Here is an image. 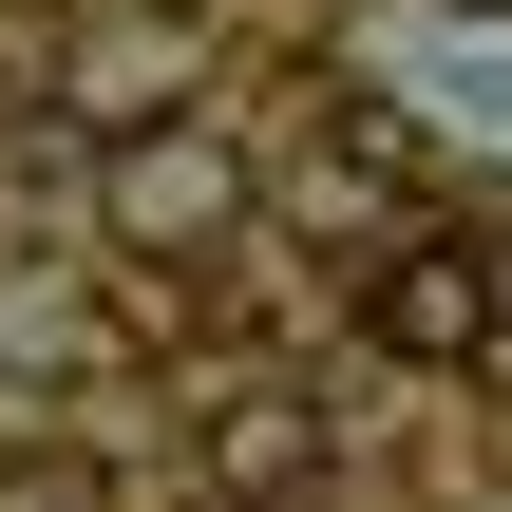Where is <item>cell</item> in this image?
Masks as SVG:
<instances>
[{
    "instance_id": "cell-6",
    "label": "cell",
    "mask_w": 512,
    "mask_h": 512,
    "mask_svg": "<svg viewBox=\"0 0 512 512\" xmlns=\"http://www.w3.org/2000/svg\"><path fill=\"white\" fill-rule=\"evenodd\" d=\"M494 323H512V247H494Z\"/></svg>"
},
{
    "instance_id": "cell-1",
    "label": "cell",
    "mask_w": 512,
    "mask_h": 512,
    "mask_svg": "<svg viewBox=\"0 0 512 512\" xmlns=\"http://www.w3.org/2000/svg\"><path fill=\"white\" fill-rule=\"evenodd\" d=\"M247 209H266V171L209 114H114L95 133V247H133V266H209Z\"/></svg>"
},
{
    "instance_id": "cell-3",
    "label": "cell",
    "mask_w": 512,
    "mask_h": 512,
    "mask_svg": "<svg viewBox=\"0 0 512 512\" xmlns=\"http://www.w3.org/2000/svg\"><path fill=\"white\" fill-rule=\"evenodd\" d=\"M190 456H209V494H304V475H323V399H266V380H247V399L190 418Z\"/></svg>"
},
{
    "instance_id": "cell-5",
    "label": "cell",
    "mask_w": 512,
    "mask_h": 512,
    "mask_svg": "<svg viewBox=\"0 0 512 512\" xmlns=\"http://www.w3.org/2000/svg\"><path fill=\"white\" fill-rule=\"evenodd\" d=\"M323 133H342V171H380V190H399V171H418V133H399V114H380V95H342V114H323Z\"/></svg>"
},
{
    "instance_id": "cell-2",
    "label": "cell",
    "mask_w": 512,
    "mask_h": 512,
    "mask_svg": "<svg viewBox=\"0 0 512 512\" xmlns=\"http://www.w3.org/2000/svg\"><path fill=\"white\" fill-rule=\"evenodd\" d=\"M361 323H380V361H418V380H456V361H494V247H456V228H418V247H380V285H361Z\"/></svg>"
},
{
    "instance_id": "cell-4",
    "label": "cell",
    "mask_w": 512,
    "mask_h": 512,
    "mask_svg": "<svg viewBox=\"0 0 512 512\" xmlns=\"http://www.w3.org/2000/svg\"><path fill=\"white\" fill-rule=\"evenodd\" d=\"M0 512H114L95 456H0Z\"/></svg>"
}]
</instances>
